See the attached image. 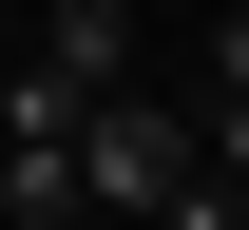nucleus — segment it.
<instances>
[{
    "label": "nucleus",
    "instance_id": "f257e3e1",
    "mask_svg": "<svg viewBox=\"0 0 249 230\" xmlns=\"http://www.w3.org/2000/svg\"><path fill=\"white\" fill-rule=\"evenodd\" d=\"M192 173H211V134H192V115H154V96H96V134H77V192L115 211V230H154Z\"/></svg>",
    "mask_w": 249,
    "mask_h": 230
},
{
    "label": "nucleus",
    "instance_id": "f03ea898",
    "mask_svg": "<svg viewBox=\"0 0 249 230\" xmlns=\"http://www.w3.org/2000/svg\"><path fill=\"white\" fill-rule=\"evenodd\" d=\"M38 58L77 96H134V0H38Z\"/></svg>",
    "mask_w": 249,
    "mask_h": 230
},
{
    "label": "nucleus",
    "instance_id": "7ed1b4c3",
    "mask_svg": "<svg viewBox=\"0 0 249 230\" xmlns=\"http://www.w3.org/2000/svg\"><path fill=\"white\" fill-rule=\"evenodd\" d=\"M211 192H249V96H211Z\"/></svg>",
    "mask_w": 249,
    "mask_h": 230
},
{
    "label": "nucleus",
    "instance_id": "20e7f679",
    "mask_svg": "<svg viewBox=\"0 0 249 230\" xmlns=\"http://www.w3.org/2000/svg\"><path fill=\"white\" fill-rule=\"evenodd\" d=\"M211 96H249V0H230V19H211Z\"/></svg>",
    "mask_w": 249,
    "mask_h": 230
}]
</instances>
